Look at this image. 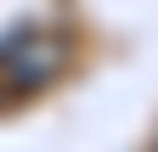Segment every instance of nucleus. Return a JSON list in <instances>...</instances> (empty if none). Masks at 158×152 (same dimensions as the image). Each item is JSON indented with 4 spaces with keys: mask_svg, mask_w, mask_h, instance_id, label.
Masks as SVG:
<instances>
[{
    "mask_svg": "<svg viewBox=\"0 0 158 152\" xmlns=\"http://www.w3.org/2000/svg\"><path fill=\"white\" fill-rule=\"evenodd\" d=\"M68 62V45L56 34H11L0 40V96H34Z\"/></svg>",
    "mask_w": 158,
    "mask_h": 152,
    "instance_id": "1",
    "label": "nucleus"
},
{
    "mask_svg": "<svg viewBox=\"0 0 158 152\" xmlns=\"http://www.w3.org/2000/svg\"><path fill=\"white\" fill-rule=\"evenodd\" d=\"M152 152H158V141H152Z\"/></svg>",
    "mask_w": 158,
    "mask_h": 152,
    "instance_id": "2",
    "label": "nucleus"
}]
</instances>
